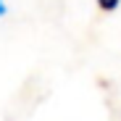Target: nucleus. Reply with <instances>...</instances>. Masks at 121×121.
Listing matches in <instances>:
<instances>
[{
  "label": "nucleus",
  "instance_id": "1",
  "mask_svg": "<svg viewBox=\"0 0 121 121\" xmlns=\"http://www.w3.org/2000/svg\"><path fill=\"white\" fill-rule=\"evenodd\" d=\"M118 3H121V0H97V5L103 11H113V8H118Z\"/></svg>",
  "mask_w": 121,
  "mask_h": 121
},
{
  "label": "nucleus",
  "instance_id": "2",
  "mask_svg": "<svg viewBox=\"0 0 121 121\" xmlns=\"http://www.w3.org/2000/svg\"><path fill=\"white\" fill-rule=\"evenodd\" d=\"M5 13V5H3V0H0V16H3Z\"/></svg>",
  "mask_w": 121,
  "mask_h": 121
}]
</instances>
